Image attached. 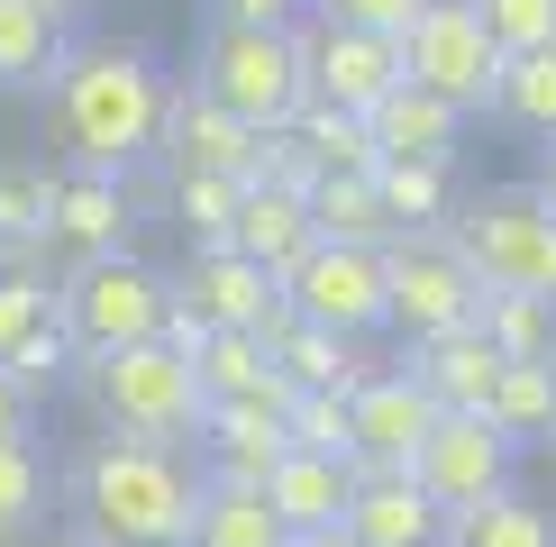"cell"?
Returning a JSON list of instances; mask_svg holds the SVG:
<instances>
[{
  "instance_id": "7402d4cb",
  "label": "cell",
  "mask_w": 556,
  "mask_h": 547,
  "mask_svg": "<svg viewBox=\"0 0 556 547\" xmlns=\"http://www.w3.org/2000/svg\"><path fill=\"white\" fill-rule=\"evenodd\" d=\"M456 137H466V110H447L438 91L402 82L375 101V147L383 155H410V165H456Z\"/></svg>"
},
{
  "instance_id": "30bf717a",
  "label": "cell",
  "mask_w": 556,
  "mask_h": 547,
  "mask_svg": "<svg viewBox=\"0 0 556 547\" xmlns=\"http://www.w3.org/2000/svg\"><path fill=\"white\" fill-rule=\"evenodd\" d=\"M511 466H520V447L502 438L483 410H447L420 438V456H410V484H420L438 511H475V501L511 493Z\"/></svg>"
},
{
  "instance_id": "3957f363",
  "label": "cell",
  "mask_w": 556,
  "mask_h": 547,
  "mask_svg": "<svg viewBox=\"0 0 556 547\" xmlns=\"http://www.w3.org/2000/svg\"><path fill=\"white\" fill-rule=\"evenodd\" d=\"M83 365V393L101 410L110 438H147V447H182L201 438V383L192 365H182L165 338H147V347H110V356H74Z\"/></svg>"
},
{
  "instance_id": "4dcf8cb0",
  "label": "cell",
  "mask_w": 556,
  "mask_h": 547,
  "mask_svg": "<svg viewBox=\"0 0 556 547\" xmlns=\"http://www.w3.org/2000/svg\"><path fill=\"white\" fill-rule=\"evenodd\" d=\"M438 547H556V520L529 493H493L475 511H447V538Z\"/></svg>"
},
{
  "instance_id": "5bb4252c",
  "label": "cell",
  "mask_w": 556,
  "mask_h": 547,
  "mask_svg": "<svg viewBox=\"0 0 556 547\" xmlns=\"http://www.w3.org/2000/svg\"><path fill=\"white\" fill-rule=\"evenodd\" d=\"M447 420L429 393H420V374L410 365H383V374H365L356 393H346V429H356V466H402L410 474V456H420V438Z\"/></svg>"
},
{
  "instance_id": "7dc6e473",
  "label": "cell",
  "mask_w": 556,
  "mask_h": 547,
  "mask_svg": "<svg viewBox=\"0 0 556 547\" xmlns=\"http://www.w3.org/2000/svg\"><path fill=\"white\" fill-rule=\"evenodd\" d=\"M0 547H10V538H0Z\"/></svg>"
},
{
  "instance_id": "d590c367",
  "label": "cell",
  "mask_w": 556,
  "mask_h": 547,
  "mask_svg": "<svg viewBox=\"0 0 556 547\" xmlns=\"http://www.w3.org/2000/svg\"><path fill=\"white\" fill-rule=\"evenodd\" d=\"M0 374H10V383H18L28 402H46V393L64 383V374H74V338H64L55 319H37V329L18 338V347H0Z\"/></svg>"
},
{
  "instance_id": "9c48e42d",
  "label": "cell",
  "mask_w": 556,
  "mask_h": 547,
  "mask_svg": "<svg viewBox=\"0 0 556 547\" xmlns=\"http://www.w3.org/2000/svg\"><path fill=\"white\" fill-rule=\"evenodd\" d=\"M283 310L329 329V338H375L383 329V246H329L319 238L283 274Z\"/></svg>"
},
{
  "instance_id": "d6986e66",
  "label": "cell",
  "mask_w": 556,
  "mask_h": 547,
  "mask_svg": "<svg viewBox=\"0 0 556 547\" xmlns=\"http://www.w3.org/2000/svg\"><path fill=\"white\" fill-rule=\"evenodd\" d=\"M228 246L283 283V274L311 256L319 238H311V211H301V192H283V182H247V192H238V228H228Z\"/></svg>"
},
{
  "instance_id": "e575fe53",
  "label": "cell",
  "mask_w": 556,
  "mask_h": 547,
  "mask_svg": "<svg viewBox=\"0 0 556 547\" xmlns=\"http://www.w3.org/2000/svg\"><path fill=\"white\" fill-rule=\"evenodd\" d=\"M283 438L301 456H346L356 466V429H346V393H283Z\"/></svg>"
},
{
  "instance_id": "ac0fdd59",
  "label": "cell",
  "mask_w": 556,
  "mask_h": 547,
  "mask_svg": "<svg viewBox=\"0 0 556 547\" xmlns=\"http://www.w3.org/2000/svg\"><path fill=\"white\" fill-rule=\"evenodd\" d=\"M346 493H356V466L346 456H301L283 447V466L265 474V511L283 520V538H319L346 520Z\"/></svg>"
},
{
  "instance_id": "e0dca14e",
  "label": "cell",
  "mask_w": 556,
  "mask_h": 547,
  "mask_svg": "<svg viewBox=\"0 0 556 547\" xmlns=\"http://www.w3.org/2000/svg\"><path fill=\"white\" fill-rule=\"evenodd\" d=\"M283 410L274 402H211L201 410V484H247L265 493V474L283 466Z\"/></svg>"
},
{
  "instance_id": "ee69618b",
  "label": "cell",
  "mask_w": 556,
  "mask_h": 547,
  "mask_svg": "<svg viewBox=\"0 0 556 547\" xmlns=\"http://www.w3.org/2000/svg\"><path fill=\"white\" fill-rule=\"evenodd\" d=\"M292 547H356V538H346V530H319V538H292Z\"/></svg>"
},
{
  "instance_id": "7a4b0ae2",
  "label": "cell",
  "mask_w": 556,
  "mask_h": 547,
  "mask_svg": "<svg viewBox=\"0 0 556 547\" xmlns=\"http://www.w3.org/2000/svg\"><path fill=\"white\" fill-rule=\"evenodd\" d=\"M201 511V466H182V447L147 438H101L74 466V538L83 547H192Z\"/></svg>"
},
{
  "instance_id": "f546056e",
  "label": "cell",
  "mask_w": 556,
  "mask_h": 547,
  "mask_svg": "<svg viewBox=\"0 0 556 547\" xmlns=\"http://www.w3.org/2000/svg\"><path fill=\"white\" fill-rule=\"evenodd\" d=\"M192 547H292V538H283V520L265 511V493H247V484H201Z\"/></svg>"
},
{
  "instance_id": "4fadbf2b",
  "label": "cell",
  "mask_w": 556,
  "mask_h": 547,
  "mask_svg": "<svg viewBox=\"0 0 556 547\" xmlns=\"http://www.w3.org/2000/svg\"><path fill=\"white\" fill-rule=\"evenodd\" d=\"M174 302L192 310L201 329H247V338H265L274 319H283V283H274L265 265H247L238 246H192Z\"/></svg>"
},
{
  "instance_id": "cb8c5ba5",
  "label": "cell",
  "mask_w": 556,
  "mask_h": 547,
  "mask_svg": "<svg viewBox=\"0 0 556 547\" xmlns=\"http://www.w3.org/2000/svg\"><path fill=\"white\" fill-rule=\"evenodd\" d=\"M301 211H311V238H329V246H392L375 174H319L311 192H301Z\"/></svg>"
},
{
  "instance_id": "836d02e7",
  "label": "cell",
  "mask_w": 556,
  "mask_h": 547,
  "mask_svg": "<svg viewBox=\"0 0 556 547\" xmlns=\"http://www.w3.org/2000/svg\"><path fill=\"white\" fill-rule=\"evenodd\" d=\"M46 201H55V174L0 155V246H46Z\"/></svg>"
},
{
  "instance_id": "f35d334b",
  "label": "cell",
  "mask_w": 556,
  "mask_h": 547,
  "mask_svg": "<svg viewBox=\"0 0 556 547\" xmlns=\"http://www.w3.org/2000/svg\"><path fill=\"white\" fill-rule=\"evenodd\" d=\"M311 18H329V28H365V37H402L410 18H420V0H311Z\"/></svg>"
},
{
  "instance_id": "f1b7e54d",
  "label": "cell",
  "mask_w": 556,
  "mask_h": 547,
  "mask_svg": "<svg viewBox=\"0 0 556 547\" xmlns=\"http://www.w3.org/2000/svg\"><path fill=\"white\" fill-rule=\"evenodd\" d=\"M292 137L311 147V165H319V174H375V165H383L375 119H356V110H338V101H301Z\"/></svg>"
},
{
  "instance_id": "60d3db41",
  "label": "cell",
  "mask_w": 556,
  "mask_h": 547,
  "mask_svg": "<svg viewBox=\"0 0 556 547\" xmlns=\"http://www.w3.org/2000/svg\"><path fill=\"white\" fill-rule=\"evenodd\" d=\"M219 28H301L311 18V0H211Z\"/></svg>"
},
{
  "instance_id": "83f0119b",
  "label": "cell",
  "mask_w": 556,
  "mask_h": 547,
  "mask_svg": "<svg viewBox=\"0 0 556 547\" xmlns=\"http://www.w3.org/2000/svg\"><path fill=\"white\" fill-rule=\"evenodd\" d=\"M475 329L502 365H547L556 356V302H539V292H483Z\"/></svg>"
},
{
  "instance_id": "74e56055",
  "label": "cell",
  "mask_w": 556,
  "mask_h": 547,
  "mask_svg": "<svg viewBox=\"0 0 556 547\" xmlns=\"http://www.w3.org/2000/svg\"><path fill=\"white\" fill-rule=\"evenodd\" d=\"M466 10L483 18V37H493L502 55H539V46H556V0H466Z\"/></svg>"
},
{
  "instance_id": "b9f144b4",
  "label": "cell",
  "mask_w": 556,
  "mask_h": 547,
  "mask_svg": "<svg viewBox=\"0 0 556 547\" xmlns=\"http://www.w3.org/2000/svg\"><path fill=\"white\" fill-rule=\"evenodd\" d=\"M28 420H37V402L18 393L10 374H0V438H28Z\"/></svg>"
},
{
  "instance_id": "2e32d148",
  "label": "cell",
  "mask_w": 556,
  "mask_h": 547,
  "mask_svg": "<svg viewBox=\"0 0 556 547\" xmlns=\"http://www.w3.org/2000/svg\"><path fill=\"white\" fill-rule=\"evenodd\" d=\"M338 530L356 547H438L447 538V511H438L402 466H356V493H346Z\"/></svg>"
},
{
  "instance_id": "484cf974",
  "label": "cell",
  "mask_w": 556,
  "mask_h": 547,
  "mask_svg": "<svg viewBox=\"0 0 556 547\" xmlns=\"http://www.w3.org/2000/svg\"><path fill=\"white\" fill-rule=\"evenodd\" d=\"M375 201H383L392 238H410V228H447V219H456L447 165H410V155H383V165H375Z\"/></svg>"
},
{
  "instance_id": "f6af8a7d",
  "label": "cell",
  "mask_w": 556,
  "mask_h": 547,
  "mask_svg": "<svg viewBox=\"0 0 556 547\" xmlns=\"http://www.w3.org/2000/svg\"><path fill=\"white\" fill-rule=\"evenodd\" d=\"M37 10H46V18H55V28H64V18H74V10H83V0H37Z\"/></svg>"
},
{
  "instance_id": "277c9868",
  "label": "cell",
  "mask_w": 556,
  "mask_h": 547,
  "mask_svg": "<svg viewBox=\"0 0 556 547\" xmlns=\"http://www.w3.org/2000/svg\"><path fill=\"white\" fill-rule=\"evenodd\" d=\"M165 310H174V283L155 274L147 256H83L55 274V329L74 338V356H110V347H147L165 338Z\"/></svg>"
},
{
  "instance_id": "7bdbcfd3",
  "label": "cell",
  "mask_w": 556,
  "mask_h": 547,
  "mask_svg": "<svg viewBox=\"0 0 556 547\" xmlns=\"http://www.w3.org/2000/svg\"><path fill=\"white\" fill-rule=\"evenodd\" d=\"M529 192H539L547 211H556V147H547V165H539V182H529Z\"/></svg>"
},
{
  "instance_id": "8992f818",
  "label": "cell",
  "mask_w": 556,
  "mask_h": 547,
  "mask_svg": "<svg viewBox=\"0 0 556 547\" xmlns=\"http://www.w3.org/2000/svg\"><path fill=\"white\" fill-rule=\"evenodd\" d=\"M447 246L466 256V274L483 292H539L556 302V211L539 192H483L475 211L447 219Z\"/></svg>"
},
{
  "instance_id": "9a60e30c",
  "label": "cell",
  "mask_w": 556,
  "mask_h": 547,
  "mask_svg": "<svg viewBox=\"0 0 556 547\" xmlns=\"http://www.w3.org/2000/svg\"><path fill=\"white\" fill-rule=\"evenodd\" d=\"M128 246V182L119 174H55V201H46V256L83 265V256H119Z\"/></svg>"
},
{
  "instance_id": "4316f807",
  "label": "cell",
  "mask_w": 556,
  "mask_h": 547,
  "mask_svg": "<svg viewBox=\"0 0 556 547\" xmlns=\"http://www.w3.org/2000/svg\"><path fill=\"white\" fill-rule=\"evenodd\" d=\"M64 64V28L37 0H0V91H46Z\"/></svg>"
},
{
  "instance_id": "bcb514c9",
  "label": "cell",
  "mask_w": 556,
  "mask_h": 547,
  "mask_svg": "<svg viewBox=\"0 0 556 547\" xmlns=\"http://www.w3.org/2000/svg\"><path fill=\"white\" fill-rule=\"evenodd\" d=\"M64 547H83V538H64Z\"/></svg>"
},
{
  "instance_id": "603a6c76",
  "label": "cell",
  "mask_w": 556,
  "mask_h": 547,
  "mask_svg": "<svg viewBox=\"0 0 556 547\" xmlns=\"http://www.w3.org/2000/svg\"><path fill=\"white\" fill-rule=\"evenodd\" d=\"M410 374H420V393L438 410H483L493 383H502V356L483 347V329H456V338H438V347H410Z\"/></svg>"
},
{
  "instance_id": "8d00e7d4",
  "label": "cell",
  "mask_w": 556,
  "mask_h": 547,
  "mask_svg": "<svg viewBox=\"0 0 556 547\" xmlns=\"http://www.w3.org/2000/svg\"><path fill=\"white\" fill-rule=\"evenodd\" d=\"M238 192H247V182H219V174H174V219L192 228V246H228V228H238Z\"/></svg>"
},
{
  "instance_id": "ffe728a7",
  "label": "cell",
  "mask_w": 556,
  "mask_h": 547,
  "mask_svg": "<svg viewBox=\"0 0 556 547\" xmlns=\"http://www.w3.org/2000/svg\"><path fill=\"white\" fill-rule=\"evenodd\" d=\"M174 356L192 365L201 402H274V410H283V374H274L265 338H247V329H201L192 347H174Z\"/></svg>"
},
{
  "instance_id": "52a82bcc",
  "label": "cell",
  "mask_w": 556,
  "mask_h": 547,
  "mask_svg": "<svg viewBox=\"0 0 556 547\" xmlns=\"http://www.w3.org/2000/svg\"><path fill=\"white\" fill-rule=\"evenodd\" d=\"M475 310H483V283L447 246V228H410L383 246V329L402 347H438V338L475 329Z\"/></svg>"
},
{
  "instance_id": "6da1fadb",
  "label": "cell",
  "mask_w": 556,
  "mask_h": 547,
  "mask_svg": "<svg viewBox=\"0 0 556 547\" xmlns=\"http://www.w3.org/2000/svg\"><path fill=\"white\" fill-rule=\"evenodd\" d=\"M165 91H174V82L155 74L147 46L91 37V46H64L46 101H55V137H64V155H74L83 174H119V182H128V165H147V155H155Z\"/></svg>"
},
{
  "instance_id": "1f68e13d",
  "label": "cell",
  "mask_w": 556,
  "mask_h": 547,
  "mask_svg": "<svg viewBox=\"0 0 556 547\" xmlns=\"http://www.w3.org/2000/svg\"><path fill=\"white\" fill-rule=\"evenodd\" d=\"M493 110L556 147V46H539V55H502V91H493Z\"/></svg>"
},
{
  "instance_id": "d4e9b609",
  "label": "cell",
  "mask_w": 556,
  "mask_h": 547,
  "mask_svg": "<svg viewBox=\"0 0 556 547\" xmlns=\"http://www.w3.org/2000/svg\"><path fill=\"white\" fill-rule=\"evenodd\" d=\"M483 420H493L511 447H556V356L547 365H502Z\"/></svg>"
},
{
  "instance_id": "44dd1931",
  "label": "cell",
  "mask_w": 556,
  "mask_h": 547,
  "mask_svg": "<svg viewBox=\"0 0 556 547\" xmlns=\"http://www.w3.org/2000/svg\"><path fill=\"white\" fill-rule=\"evenodd\" d=\"M265 356H274V374H283V393H356L365 383L356 338H329V329H311V319H292V310L265 329Z\"/></svg>"
},
{
  "instance_id": "8fae6325",
  "label": "cell",
  "mask_w": 556,
  "mask_h": 547,
  "mask_svg": "<svg viewBox=\"0 0 556 547\" xmlns=\"http://www.w3.org/2000/svg\"><path fill=\"white\" fill-rule=\"evenodd\" d=\"M301 74L311 101H338L356 119H375L383 91H402V37H365V28H329V18H301Z\"/></svg>"
},
{
  "instance_id": "ab89813d",
  "label": "cell",
  "mask_w": 556,
  "mask_h": 547,
  "mask_svg": "<svg viewBox=\"0 0 556 547\" xmlns=\"http://www.w3.org/2000/svg\"><path fill=\"white\" fill-rule=\"evenodd\" d=\"M37 319H55V283H10L0 274V347H18Z\"/></svg>"
},
{
  "instance_id": "d6a6232c",
  "label": "cell",
  "mask_w": 556,
  "mask_h": 547,
  "mask_svg": "<svg viewBox=\"0 0 556 547\" xmlns=\"http://www.w3.org/2000/svg\"><path fill=\"white\" fill-rule=\"evenodd\" d=\"M46 493H55V474H46L37 438H0V538H28L46 520Z\"/></svg>"
},
{
  "instance_id": "ba28073f",
  "label": "cell",
  "mask_w": 556,
  "mask_h": 547,
  "mask_svg": "<svg viewBox=\"0 0 556 547\" xmlns=\"http://www.w3.org/2000/svg\"><path fill=\"white\" fill-rule=\"evenodd\" d=\"M402 82L438 91L447 110H493L502 91V46L483 37V18L466 10V0H420V18L402 28Z\"/></svg>"
},
{
  "instance_id": "5b68a950",
  "label": "cell",
  "mask_w": 556,
  "mask_h": 547,
  "mask_svg": "<svg viewBox=\"0 0 556 547\" xmlns=\"http://www.w3.org/2000/svg\"><path fill=\"white\" fill-rule=\"evenodd\" d=\"M192 82L211 91L228 119L247 128H292L301 101H311V74H301V37L292 28H211L192 55Z\"/></svg>"
},
{
  "instance_id": "7c38bea8",
  "label": "cell",
  "mask_w": 556,
  "mask_h": 547,
  "mask_svg": "<svg viewBox=\"0 0 556 547\" xmlns=\"http://www.w3.org/2000/svg\"><path fill=\"white\" fill-rule=\"evenodd\" d=\"M155 165H165V174L247 182V165H256V128L228 119L201 82H174V91H165V128H155Z\"/></svg>"
}]
</instances>
